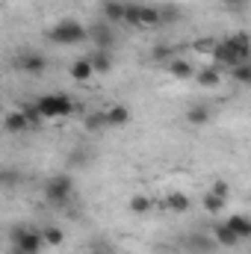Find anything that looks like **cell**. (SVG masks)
<instances>
[{"label":"cell","mask_w":251,"mask_h":254,"mask_svg":"<svg viewBox=\"0 0 251 254\" xmlns=\"http://www.w3.org/2000/svg\"><path fill=\"white\" fill-rule=\"evenodd\" d=\"M151 57H154L157 63H163V60H175V51H172V45H157V48L151 51Z\"/></svg>","instance_id":"cell-28"},{"label":"cell","mask_w":251,"mask_h":254,"mask_svg":"<svg viewBox=\"0 0 251 254\" xmlns=\"http://www.w3.org/2000/svg\"><path fill=\"white\" fill-rule=\"evenodd\" d=\"M213 240H216V246H219V249H237V246L243 243V240H240L228 225H225V222L213 225Z\"/></svg>","instance_id":"cell-15"},{"label":"cell","mask_w":251,"mask_h":254,"mask_svg":"<svg viewBox=\"0 0 251 254\" xmlns=\"http://www.w3.org/2000/svg\"><path fill=\"white\" fill-rule=\"evenodd\" d=\"M9 254H27V252H21V249H15V246H12V249H9Z\"/></svg>","instance_id":"cell-32"},{"label":"cell","mask_w":251,"mask_h":254,"mask_svg":"<svg viewBox=\"0 0 251 254\" xmlns=\"http://www.w3.org/2000/svg\"><path fill=\"white\" fill-rule=\"evenodd\" d=\"M219 3H225V6H240L243 0H219Z\"/></svg>","instance_id":"cell-31"},{"label":"cell","mask_w":251,"mask_h":254,"mask_svg":"<svg viewBox=\"0 0 251 254\" xmlns=\"http://www.w3.org/2000/svg\"><path fill=\"white\" fill-rule=\"evenodd\" d=\"M45 36H48V42H54V45H60V48H74V45H83V42L89 39V27L80 24L77 18H63V21H57Z\"/></svg>","instance_id":"cell-1"},{"label":"cell","mask_w":251,"mask_h":254,"mask_svg":"<svg viewBox=\"0 0 251 254\" xmlns=\"http://www.w3.org/2000/svg\"><path fill=\"white\" fill-rule=\"evenodd\" d=\"M184 249L189 254H213L219 246H216L213 234H189V237H184Z\"/></svg>","instance_id":"cell-9"},{"label":"cell","mask_w":251,"mask_h":254,"mask_svg":"<svg viewBox=\"0 0 251 254\" xmlns=\"http://www.w3.org/2000/svg\"><path fill=\"white\" fill-rule=\"evenodd\" d=\"M228 39H231V42H234V45H237L246 57H251V36L246 33V30H237V33H231Z\"/></svg>","instance_id":"cell-26"},{"label":"cell","mask_w":251,"mask_h":254,"mask_svg":"<svg viewBox=\"0 0 251 254\" xmlns=\"http://www.w3.org/2000/svg\"><path fill=\"white\" fill-rule=\"evenodd\" d=\"M231 80L240 86H251V63H243L237 68H231Z\"/></svg>","instance_id":"cell-23"},{"label":"cell","mask_w":251,"mask_h":254,"mask_svg":"<svg viewBox=\"0 0 251 254\" xmlns=\"http://www.w3.org/2000/svg\"><path fill=\"white\" fill-rule=\"evenodd\" d=\"M101 15L110 24H125L127 18V3L125 0H101Z\"/></svg>","instance_id":"cell-11"},{"label":"cell","mask_w":251,"mask_h":254,"mask_svg":"<svg viewBox=\"0 0 251 254\" xmlns=\"http://www.w3.org/2000/svg\"><path fill=\"white\" fill-rule=\"evenodd\" d=\"M89 254H110V252H107V249H101V246H92V252H89Z\"/></svg>","instance_id":"cell-30"},{"label":"cell","mask_w":251,"mask_h":254,"mask_svg":"<svg viewBox=\"0 0 251 254\" xmlns=\"http://www.w3.org/2000/svg\"><path fill=\"white\" fill-rule=\"evenodd\" d=\"M225 201H228V198H222V195H216V192H207V195L201 198V207H204L207 213H213V216H216V213H222V210H225Z\"/></svg>","instance_id":"cell-22"},{"label":"cell","mask_w":251,"mask_h":254,"mask_svg":"<svg viewBox=\"0 0 251 254\" xmlns=\"http://www.w3.org/2000/svg\"><path fill=\"white\" fill-rule=\"evenodd\" d=\"M127 207H130L133 213H139V216H142V213H148V210L154 207V201H151L148 195H130V201H127Z\"/></svg>","instance_id":"cell-24"},{"label":"cell","mask_w":251,"mask_h":254,"mask_svg":"<svg viewBox=\"0 0 251 254\" xmlns=\"http://www.w3.org/2000/svg\"><path fill=\"white\" fill-rule=\"evenodd\" d=\"M216 48H219V39H198V42H192V51L204 54V57H213Z\"/></svg>","instance_id":"cell-25"},{"label":"cell","mask_w":251,"mask_h":254,"mask_svg":"<svg viewBox=\"0 0 251 254\" xmlns=\"http://www.w3.org/2000/svg\"><path fill=\"white\" fill-rule=\"evenodd\" d=\"M225 225H228L240 240H251V216H246V213H234V216L225 219Z\"/></svg>","instance_id":"cell-16"},{"label":"cell","mask_w":251,"mask_h":254,"mask_svg":"<svg viewBox=\"0 0 251 254\" xmlns=\"http://www.w3.org/2000/svg\"><path fill=\"white\" fill-rule=\"evenodd\" d=\"M33 104L39 107V113H42L45 122L68 119V116L74 113V107H77V101H74L71 95H65V92H48V95H39Z\"/></svg>","instance_id":"cell-2"},{"label":"cell","mask_w":251,"mask_h":254,"mask_svg":"<svg viewBox=\"0 0 251 254\" xmlns=\"http://www.w3.org/2000/svg\"><path fill=\"white\" fill-rule=\"evenodd\" d=\"M127 27H136V30H151V27H160L163 24V9L151 6V3H127Z\"/></svg>","instance_id":"cell-3"},{"label":"cell","mask_w":251,"mask_h":254,"mask_svg":"<svg viewBox=\"0 0 251 254\" xmlns=\"http://www.w3.org/2000/svg\"><path fill=\"white\" fill-rule=\"evenodd\" d=\"M107 122H110V130L127 127L130 125V110H127L125 104H113V107H107Z\"/></svg>","instance_id":"cell-18"},{"label":"cell","mask_w":251,"mask_h":254,"mask_svg":"<svg viewBox=\"0 0 251 254\" xmlns=\"http://www.w3.org/2000/svg\"><path fill=\"white\" fill-rule=\"evenodd\" d=\"M210 192H216V195H222V198H228L231 195V190H228V184L225 181H213V190Z\"/></svg>","instance_id":"cell-29"},{"label":"cell","mask_w":251,"mask_h":254,"mask_svg":"<svg viewBox=\"0 0 251 254\" xmlns=\"http://www.w3.org/2000/svg\"><path fill=\"white\" fill-rule=\"evenodd\" d=\"M210 119H213V110H210L207 104H192V107L187 110L189 127H207L210 125Z\"/></svg>","instance_id":"cell-17"},{"label":"cell","mask_w":251,"mask_h":254,"mask_svg":"<svg viewBox=\"0 0 251 254\" xmlns=\"http://www.w3.org/2000/svg\"><path fill=\"white\" fill-rule=\"evenodd\" d=\"M42 234H45V243H48L51 249H54V246H63V243H65L63 228H57V225H48V228H45Z\"/></svg>","instance_id":"cell-27"},{"label":"cell","mask_w":251,"mask_h":254,"mask_svg":"<svg viewBox=\"0 0 251 254\" xmlns=\"http://www.w3.org/2000/svg\"><path fill=\"white\" fill-rule=\"evenodd\" d=\"M68 74H71L74 83H89V80L95 77V65H92L89 57H77L74 63L68 65Z\"/></svg>","instance_id":"cell-12"},{"label":"cell","mask_w":251,"mask_h":254,"mask_svg":"<svg viewBox=\"0 0 251 254\" xmlns=\"http://www.w3.org/2000/svg\"><path fill=\"white\" fill-rule=\"evenodd\" d=\"M18 68H21L24 74L39 77V74H45V68H48V57L39 54V51H21V54H18Z\"/></svg>","instance_id":"cell-8"},{"label":"cell","mask_w":251,"mask_h":254,"mask_svg":"<svg viewBox=\"0 0 251 254\" xmlns=\"http://www.w3.org/2000/svg\"><path fill=\"white\" fill-rule=\"evenodd\" d=\"M89 39L95 42L98 51H113V45H116L113 24H110V21H95V24H89Z\"/></svg>","instance_id":"cell-7"},{"label":"cell","mask_w":251,"mask_h":254,"mask_svg":"<svg viewBox=\"0 0 251 254\" xmlns=\"http://www.w3.org/2000/svg\"><path fill=\"white\" fill-rule=\"evenodd\" d=\"M3 130H6L9 136H18V133L33 130V122L27 119V113H24V110H9V113L3 116Z\"/></svg>","instance_id":"cell-10"},{"label":"cell","mask_w":251,"mask_h":254,"mask_svg":"<svg viewBox=\"0 0 251 254\" xmlns=\"http://www.w3.org/2000/svg\"><path fill=\"white\" fill-rule=\"evenodd\" d=\"M83 127H86L89 133H104V130H110V122H107V110L89 113V116L83 119Z\"/></svg>","instance_id":"cell-20"},{"label":"cell","mask_w":251,"mask_h":254,"mask_svg":"<svg viewBox=\"0 0 251 254\" xmlns=\"http://www.w3.org/2000/svg\"><path fill=\"white\" fill-rule=\"evenodd\" d=\"M74 178L71 175H54V178H48V184H45V201L51 204V207H65L71 198H74Z\"/></svg>","instance_id":"cell-4"},{"label":"cell","mask_w":251,"mask_h":254,"mask_svg":"<svg viewBox=\"0 0 251 254\" xmlns=\"http://www.w3.org/2000/svg\"><path fill=\"white\" fill-rule=\"evenodd\" d=\"M9 237H12V246H15V249H21V252H27V254H42V249L48 246L42 231L24 228V225H15Z\"/></svg>","instance_id":"cell-5"},{"label":"cell","mask_w":251,"mask_h":254,"mask_svg":"<svg viewBox=\"0 0 251 254\" xmlns=\"http://www.w3.org/2000/svg\"><path fill=\"white\" fill-rule=\"evenodd\" d=\"M166 71H169L175 80H195V74H198V68L189 63V60H184V57H175V60H169Z\"/></svg>","instance_id":"cell-13"},{"label":"cell","mask_w":251,"mask_h":254,"mask_svg":"<svg viewBox=\"0 0 251 254\" xmlns=\"http://www.w3.org/2000/svg\"><path fill=\"white\" fill-rule=\"evenodd\" d=\"M89 60H92V65H95V74H110L113 71V51H92L89 54Z\"/></svg>","instance_id":"cell-19"},{"label":"cell","mask_w":251,"mask_h":254,"mask_svg":"<svg viewBox=\"0 0 251 254\" xmlns=\"http://www.w3.org/2000/svg\"><path fill=\"white\" fill-rule=\"evenodd\" d=\"M213 63L231 71V68H237V65H243V63H251V57H246L231 39H219V48H216V54H213Z\"/></svg>","instance_id":"cell-6"},{"label":"cell","mask_w":251,"mask_h":254,"mask_svg":"<svg viewBox=\"0 0 251 254\" xmlns=\"http://www.w3.org/2000/svg\"><path fill=\"white\" fill-rule=\"evenodd\" d=\"M195 83H198L201 89H216V86L222 83V65H204V68H198Z\"/></svg>","instance_id":"cell-14"},{"label":"cell","mask_w":251,"mask_h":254,"mask_svg":"<svg viewBox=\"0 0 251 254\" xmlns=\"http://www.w3.org/2000/svg\"><path fill=\"white\" fill-rule=\"evenodd\" d=\"M166 207H169L172 213H189L192 201H189L187 192H169V195H166Z\"/></svg>","instance_id":"cell-21"}]
</instances>
